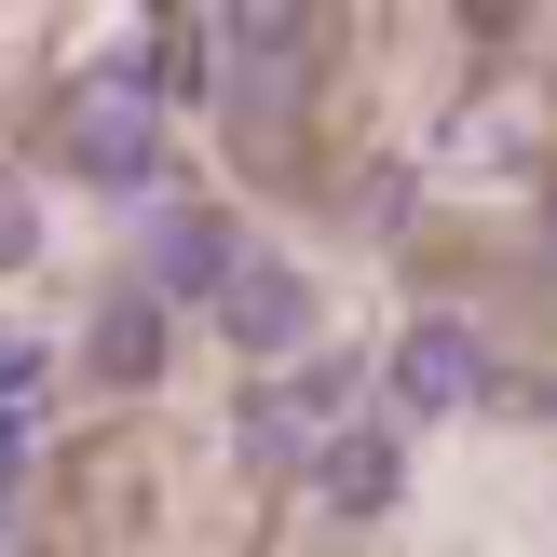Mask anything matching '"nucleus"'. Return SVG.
Segmentation results:
<instances>
[{
	"instance_id": "f257e3e1",
	"label": "nucleus",
	"mask_w": 557,
	"mask_h": 557,
	"mask_svg": "<svg viewBox=\"0 0 557 557\" xmlns=\"http://www.w3.org/2000/svg\"><path fill=\"white\" fill-rule=\"evenodd\" d=\"M54 136H69V177H96V190H150L163 177V109L136 82H82Z\"/></svg>"
},
{
	"instance_id": "f03ea898",
	"label": "nucleus",
	"mask_w": 557,
	"mask_h": 557,
	"mask_svg": "<svg viewBox=\"0 0 557 557\" xmlns=\"http://www.w3.org/2000/svg\"><path fill=\"white\" fill-rule=\"evenodd\" d=\"M395 395H408V408H476V395H490V341H476L462 313H422V326L395 341Z\"/></svg>"
},
{
	"instance_id": "7ed1b4c3",
	"label": "nucleus",
	"mask_w": 557,
	"mask_h": 557,
	"mask_svg": "<svg viewBox=\"0 0 557 557\" xmlns=\"http://www.w3.org/2000/svg\"><path fill=\"white\" fill-rule=\"evenodd\" d=\"M232 272H245V232H232V218H218V205H163L150 218V286H232Z\"/></svg>"
},
{
	"instance_id": "20e7f679",
	"label": "nucleus",
	"mask_w": 557,
	"mask_h": 557,
	"mask_svg": "<svg viewBox=\"0 0 557 557\" xmlns=\"http://www.w3.org/2000/svg\"><path fill=\"white\" fill-rule=\"evenodd\" d=\"M218 326H232V341H245V354H286V341H299V326H313V286H299V272H286V259H245V272H232V286H218Z\"/></svg>"
},
{
	"instance_id": "39448f33",
	"label": "nucleus",
	"mask_w": 557,
	"mask_h": 557,
	"mask_svg": "<svg viewBox=\"0 0 557 557\" xmlns=\"http://www.w3.org/2000/svg\"><path fill=\"white\" fill-rule=\"evenodd\" d=\"M313 490H326V517H381L408 490V462H395V435H326V449H313Z\"/></svg>"
},
{
	"instance_id": "423d86ee",
	"label": "nucleus",
	"mask_w": 557,
	"mask_h": 557,
	"mask_svg": "<svg viewBox=\"0 0 557 557\" xmlns=\"http://www.w3.org/2000/svg\"><path fill=\"white\" fill-rule=\"evenodd\" d=\"M326 408H341V381H286V395H259V408H245V449H259V462L313 449V435H326Z\"/></svg>"
},
{
	"instance_id": "0eeeda50",
	"label": "nucleus",
	"mask_w": 557,
	"mask_h": 557,
	"mask_svg": "<svg viewBox=\"0 0 557 557\" xmlns=\"http://www.w3.org/2000/svg\"><path fill=\"white\" fill-rule=\"evenodd\" d=\"M163 368V299H109L96 313V381H150Z\"/></svg>"
},
{
	"instance_id": "6e6552de",
	"label": "nucleus",
	"mask_w": 557,
	"mask_h": 557,
	"mask_svg": "<svg viewBox=\"0 0 557 557\" xmlns=\"http://www.w3.org/2000/svg\"><path fill=\"white\" fill-rule=\"evenodd\" d=\"M123 82H136L150 109H163V96H205V14H163V27H150V69H123Z\"/></svg>"
},
{
	"instance_id": "1a4fd4ad",
	"label": "nucleus",
	"mask_w": 557,
	"mask_h": 557,
	"mask_svg": "<svg viewBox=\"0 0 557 557\" xmlns=\"http://www.w3.org/2000/svg\"><path fill=\"white\" fill-rule=\"evenodd\" d=\"M27 381H41V354H14V341H0V408H14Z\"/></svg>"
},
{
	"instance_id": "9d476101",
	"label": "nucleus",
	"mask_w": 557,
	"mask_h": 557,
	"mask_svg": "<svg viewBox=\"0 0 557 557\" xmlns=\"http://www.w3.org/2000/svg\"><path fill=\"white\" fill-rule=\"evenodd\" d=\"M0 259H27V205H14V190H0Z\"/></svg>"
}]
</instances>
